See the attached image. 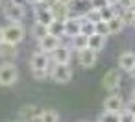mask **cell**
<instances>
[{
    "mask_svg": "<svg viewBox=\"0 0 135 122\" xmlns=\"http://www.w3.org/2000/svg\"><path fill=\"white\" fill-rule=\"evenodd\" d=\"M117 15L122 19L124 26H131L133 17H135V6H131V8H120V13L117 11Z\"/></svg>",
    "mask_w": 135,
    "mask_h": 122,
    "instance_id": "ac0fdd59",
    "label": "cell"
},
{
    "mask_svg": "<svg viewBox=\"0 0 135 122\" xmlns=\"http://www.w3.org/2000/svg\"><path fill=\"white\" fill-rule=\"evenodd\" d=\"M0 2H2V0H0Z\"/></svg>",
    "mask_w": 135,
    "mask_h": 122,
    "instance_id": "60d3db41",
    "label": "cell"
},
{
    "mask_svg": "<svg viewBox=\"0 0 135 122\" xmlns=\"http://www.w3.org/2000/svg\"><path fill=\"white\" fill-rule=\"evenodd\" d=\"M105 6H109L107 0H91V8H93V9H102V8H105Z\"/></svg>",
    "mask_w": 135,
    "mask_h": 122,
    "instance_id": "83f0119b",
    "label": "cell"
},
{
    "mask_svg": "<svg viewBox=\"0 0 135 122\" xmlns=\"http://www.w3.org/2000/svg\"><path fill=\"white\" fill-rule=\"evenodd\" d=\"M48 76H50L56 83H69V81L72 80V69H70V65H57V63H50Z\"/></svg>",
    "mask_w": 135,
    "mask_h": 122,
    "instance_id": "277c9868",
    "label": "cell"
},
{
    "mask_svg": "<svg viewBox=\"0 0 135 122\" xmlns=\"http://www.w3.org/2000/svg\"><path fill=\"white\" fill-rule=\"evenodd\" d=\"M37 43H39V50L45 52V54H50L57 45H61V43H59V37H54V35H50V33H46V35H45L43 39H39Z\"/></svg>",
    "mask_w": 135,
    "mask_h": 122,
    "instance_id": "4fadbf2b",
    "label": "cell"
},
{
    "mask_svg": "<svg viewBox=\"0 0 135 122\" xmlns=\"http://www.w3.org/2000/svg\"><path fill=\"white\" fill-rule=\"evenodd\" d=\"M120 81H122V76H120V70H118V69H109V70L104 74V78H102L104 89H107V91H111V92H115V91L120 87Z\"/></svg>",
    "mask_w": 135,
    "mask_h": 122,
    "instance_id": "8992f818",
    "label": "cell"
},
{
    "mask_svg": "<svg viewBox=\"0 0 135 122\" xmlns=\"http://www.w3.org/2000/svg\"><path fill=\"white\" fill-rule=\"evenodd\" d=\"M107 4H109V6H117V4H118V0H107Z\"/></svg>",
    "mask_w": 135,
    "mask_h": 122,
    "instance_id": "836d02e7",
    "label": "cell"
},
{
    "mask_svg": "<svg viewBox=\"0 0 135 122\" xmlns=\"http://www.w3.org/2000/svg\"><path fill=\"white\" fill-rule=\"evenodd\" d=\"M26 35V28L22 22H9V26L4 28V43L19 45Z\"/></svg>",
    "mask_w": 135,
    "mask_h": 122,
    "instance_id": "3957f363",
    "label": "cell"
},
{
    "mask_svg": "<svg viewBox=\"0 0 135 122\" xmlns=\"http://www.w3.org/2000/svg\"><path fill=\"white\" fill-rule=\"evenodd\" d=\"M50 11H52V15H54V19H57V21H65L69 15H70V9H69V6L67 4H63V2H57L50 8Z\"/></svg>",
    "mask_w": 135,
    "mask_h": 122,
    "instance_id": "2e32d148",
    "label": "cell"
},
{
    "mask_svg": "<svg viewBox=\"0 0 135 122\" xmlns=\"http://www.w3.org/2000/svg\"><path fill=\"white\" fill-rule=\"evenodd\" d=\"M78 54V63L81 69H91L96 65V59H98V52L91 50V48H81L76 52Z\"/></svg>",
    "mask_w": 135,
    "mask_h": 122,
    "instance_id": "52a82bcc",
    "label": "cell"
},
{
    "mask_svg": "<svg viewBox=\"0 0 135 122\" xmlns=\"http://www.w3.org/2000/svg\"><path fill=\"white\" fill-rule=\"evenodd\" d=\"M4 17L9 22H22L24 17H26V8L17 6V4H8L4 8Z\"/></svg>",
    "mask_w": 135,
    "mask_h": 122,
    "instance_id": "ba28073f",
    "label": "cell"
},
{
    "mask_svg": "<svg viewBox=\"0 0 135 122\" xmlns=\"http://www.w3.org/2000/svg\"><path fill=\"white\" fill-rule=\"evenodd\" d=\"M133 122H135V120H133Z\"/></svg>",
    "mask_w": 135,
    "mask_h": 122,
    "instance_id": "7bdbcfd3",
    "label": "cell"
},
{
    "mask_svg": "<svg viewBox=\"0 0 135 122\" xmlns=\"http://www.w3.org/2000/svg\"><path fill=\"white\" fill-rule=\"evenodd\" d=\"M118 6L120 8H131V6H135V2L133 0H118Z\"/></svg>",
    "mask_w": 135,
    "mask_h": 122,
    "instance_id": "f546056e",
    "label": "cell"
},
{
    "mask_svg": "<svg viewBox=\"0 0 135 122\" xmlns=\"http://www.w3.org/2000/svg\"><path fill=\"white\" fill-rule=\"evenodd\" d=\"M59 2H63V4H67V6H69V4L72 2V0H59Z\"/></svg>",
    "mask_w": 135,
    "mask_h": 122,
    "instance_id": "8d00e7d4",
    "label": "cell"
},
{
    "mask_svg": "<svg viewBox=\"0 0 135 122\" xmlns=\"http://www.w3.org/2000/svg\"><path fill=\"white\" fill-rule=\"evenodd\" d=\"M133 2H135V0H133Z\"/></svg>",
    "mask_w": 135,
    "mask_h": 122,
    "instance_id": "b9f144b4",
    "label": "cell"
},
{
    "mask_svg": "<svg viewBox=\"0 0 135 122\" xmlns=\"http://www.w3.org/2000/svg\"><path fill=\"white\" fill-rule=\"evenodd\" d=\"M46 30H48V33L50 35H54V37H63V21H57V19H54L48 26H46Z\"/></svg>",
    "mask_w": 135,
    "mask_h": 122,
    "instance_id": "d6986e66",
    "label": "cell"
},
{
    "mask_svg": "<svg viewBox=\"0 0 135 122\" xmlns=\"http://www.w3.org/2000/svg\"><path fill=\"white\" fill-rule=\"evenodd\" d=\"M107 28H109V35H117V33H120L126 26H124L122 19H120L118 15H115L113 19H109V21H107Z\"/></svg>",
    "mask_w": 135,
    "mask_h": 122,
    "instance_id": "e0dca14e",
    "label": "cell"
},
{
    "mask_svg": "<svg viewBox=\"0 0 135 122\" xmlns=\"http://www.w3.org/2000/svg\"><path fill=\"white\" fill-rule=\"evenodd\" d=\"M98 13H100V21H109V19H113L115 15H117V9H115V6H105V8H102V9H98Z\"/></svg>",
    "mask_w": 135,
    "mask_h": 122,
    "instance_id": "cb8c5ba5",
    "label": "cell"
},
{
    "mask_svg": "<svg viewBox=\"0 0 135 122\" xmlns=\"http://www.w3.org/2000/svg\"><path fill=\"white\" fill-rule=\"evenodd\" d=\"M124 109L129 111L131 115H135V100H129L128 104H124Z\"/></svg>",
    "mask_w": 135,
    "mask_h": 122,
    "instance_id": "f1b7e54d",
    "label": "cell"
},
{
    "mask_svg": "<svg viewBox=\"0 0 135 122\" xmlns=\"http://www.w3.org/2000/svg\"><path fill=\"white\" fill-rule=\"evenodd\" d=\"M105 43H107V37L104 35H98V33H93L87 37V48L94 50V52H100L105 48Z\"/></svg>",
    "mask_w": 135,
    "mask_h": 122,
    "instance_id": "9a60e30c",
    "label": "cell"
},
{
    "mask_svg": "<svg viewBox=\"0 0 135 122\" xmlns=\"http://www.w3.org/2000/svg\"><path fill=\"white\" fill-rule=\"evenodd\" d=\"M46 33H48L46 26H43V24H39V22H33V26H32V37H33L35 41L43 39Z\"/></svg>",
    "mask_w": 135,
    "mask_h": 122,
    "instance_id": "603a6c76",
    "label": "cell"
},
{
    "mask_svg": "<svg viewBox=\"0 0 135 122\" xmlns=\"http://www.w3.org/2000/svg\"><path fill=\"white\" fill-rule=\"evenodd\" d=\"M39 113H41V109H39L37 105H32V104L24 105V107L19 111V115H21L22 122H24V120H28V118H32V116H35V115H39Z\"/></svg>",
    "mask_w": 135,
    "mask_h": 122,
    "instance_id": "ffe728a7",
    "label": "cell"
},
{
    "mask_svg": "<svg viewBox=\"0 0 135 122\" xmlns=\"http://www.w3.org/2000/svg\"><path fill=\"white\" fill-rule=\"evenodd\" d=\"M120 113V111H118ZM118 113L115 111H104L98 118V122H118Z\"/></svg>",
    "mask_w": 135,
    "mask_h": 122,
    "instance_id": "484cf974",
    "label": "cell"
},
{
    "mask_svg": "<svg viewBox=\"0 0 135 122\" xmlns=\"http://www.w3.org/2000/svg\"><path fill=\"white\" fill-rule=\"evenodd\" d=\"M17 80H19V69L13 61L0 63V85L9 87V85L17 83Z\"/></svg>",
    "mask_w": 135,
    "mask_h": 122,
    "instance_id": "7a4b0ae2",
    "label": "cell"
},
{
    "mask_svg": "<svg viewBox=\"0 0 135 122\" xmlns=\"http://www.w3.org/2000/svg\"><path fill=\"white\" fill-rule=\"evenodd\" d=\"M94 33L104 35V37H109V28H107V22H105V21H98V22H94Z\"/></svg>",
    "mask_w": 135,
    "mask_h": 122,
    "instance_id": "d4e9b609",
    "label": "cell"
},
{
    "mask_svg": "<svg viewBox=\"0 0 135 122\" xmlns=\"http://www.w3.org/2000/svg\"><path fill=\"white\" fill-rule=\"evenodd\" d=\"M133 120H135V115H131L129 111L122 109V111L118 113V122H133Z\"/></svg>",
    "mask_w": 135,
    "mask_h": 122,
    "instance_id": "4316f807",
    "label": "cell"
},
{
    "mask_svg": "<svg viewBox=\"0 0 135 122\" xmlns=\"http://www.w3.org/2000/svg\"><path fill=\"white\" fill-rule=\"evenodd\" d=\"M0 43H4V28H0Z\"/></svg>",
    "mask_w": 135,
    "mask_h": 122,
    "instance_id": "d6a6232c",
    "label": "cell"
},
{
    "mask_svg": "<svg viewBox=\"0 0 135 122\" xmlns=\"http://www.w3.org/2000/svg\"><path fill=\"white\" fill-rule=\"evenodd\" d=\"M81 122H85V120H81Z\"/></svg>",
    "mask_w": 135,
    "mask_h": 122,
    "instance_id": "ab89813d",
    "label": "cell"
},
{
    "mask_svg": "<svg viewBox=\"0 0 135 122\" xmlns=\"http://www.w3.org/2000/svg\"><path fill=\"white\" fill-rule=\"evenodd\" d=\"M19 56V45L11 43H0V57L4 61H13Z\"/></svg>",
    "mask_w": 135,
    "mask_h": 122,
    "instance_id": "7c38bea8",
    "label": "cell"
},
{
    "mask_svg": "<svg viewBox=\"0 0 135 122\" xmlns=\"http://www.w3.org/2000/svg\"><path fill=\"white\" fill-rule=\"evenodd\" d=\"M41 0H28V4H32V6H35V4H39Z\"/></svg>",
    "mask_w": 135,
    "mask_h": 122,
    "instance_id": "d590c367",
    "label": "cell"
},
{
    "mask_svg": "<svg viewBox=\"0 0 135 122\" xmlns=\"http://www.w3.org/2000/svg\"><path fill=\"white\" fill-rule=\"evenodd\" d=\"M133 65H135V52L133 50H126V52H122L118 56V67H120V70L129 72Z\"/></svg>",
    "mask_w": 135,
    "mask_h": 122,
    "instance_id": "5bb4252c",
    "label": "cell"
},
{
    "mask_svg": "<svg viewBox=\"0 0 135 122\" xmlns=\"http://www.w3.org/2000/svg\"><path fill=\"white\" fill-rule=\"evenodd\" d=\"M122 109H124V100H122L120 94L111 92V94L104 100V111H115V113H118V111H122Z\"/></svg>",
    "mask_w": 135,
    "mask_h": 122,
    "instance_id": "30bf717a",
    "label": "cell"
},
{
    "mask_svg": "<svg viewBox=\"0 0 135 122\" xmlns=\"http://www.w3.org/2000/svg\"><path fill=\"white\" fill-rule=\"evenodd\" d=\"M131 100H135V89L131 91Z\"/></svg>",
    "mask_w": 135,
    "mask_h": 122,
    "instance_id": "74e56055",
    "label": "cell"
},
{
    "mask_svg": "<svg viewBox=\"0 0 135 122\" xmlns=\"http://www.w3.org/2000/svg\"><path fill=\"white\" fill-rule=\"evenodd\" d=\"M80 33V19L78 17H72L69 15L65 21H63V37H74Z\"/></svg>",
    "mask_w": 135,
    "mask_h": 122,
    "instance_id": "9c48e42d",
    "label": "cell"
},
{
    "mask_svg": "<svg viewBox=\"0 0 135 122\" xmlns=\"http://www.w3.org/2000/svg\"><path fill=\"white\" fill-rule=\"evenodd\" d=\"M24 122H41V116L35 115V116H32V118H28V120H24Z\"/></svg>",
    "mask_w": 135,
    "mask_h": 122,
    "instance_id": "1f68e13d",
    "label": "cell"
},
{
    "mask_svg": "<svg viewBox=\"0 0 135 122\" xmlns=\"http://www.w3.org/2000/svg\"><path fill=\"white\" fill-rule=\"evenodd\" d=\"M50 56L41 52V50H35L30 57V67H32V76L35 80H45L48 78V69H50Z\"/></svg>",
    "mask_w": 135,
    "mask_h": 122,
    "instance_id": "6da1fadb",
    "label": "cell"
},
{
    "mask_svg": "<svg viewBox=\"0 0 135 122\" xmlns=\"http://www.w3.org/2000/svg\"><path fill=\"white\" fill-rule=\"evenodd\" d=\"M48 56H50V61H52V63H57V65H70L72 48L67 46V45H57Z\"/></svg>",
    "mask_w": 135,
    "mask_h": 122,
    "instance_id": "5b68a950",
    "label": "cell"
},
{
    "mask_svg": "<svg viewBox=\"0 0 135 122\" xmlns=\"http://www.w3.org/2000/svg\"><path fill=\"white\" fill-rule=\"evenodd\" d=\"M70 48L72 50H81V48H87V35H83V33H78V35H74L72 37V41H70Z\"/></svg>",
    "mask_w": 135,
    "mask_h": 122,
    "instance_id": "7402d4cb",
    "label": "cell"
},
{
    "mask_svg": "<svg viewBox=\"0 0 135 122\" xmlns=\"http://www.w3.org/2000/svg\"><path fill=\"white\" fill-rule=\"evenodd\" d=\"M41 122H59V113L56 109H41Z\"/></svg>",
    "mask_w": 135,
    "mask_h": 122,
    "instance_id": "44dd1931",
    "label": "cell"
},
{
    "mask_svg": "<svg viewBox=\"0 0 135 122\" xmlns=\"http://www.w3.org/2000/svg\"><path fill=\"white\" fill-rule=\"evenodd\" d=\"M11 4H17V6L26 8V6H28V0H11Z\"/></svg>",
    "mask_w": 135,
    "mask_h": 122,
    "instance_id": "4dcf8cb0",
    "label": "cell"
},
{
    "mask_svg": "<svg viewBox=\"0 0 135 122\" xmlns=\"http://www.w3.org/2000/svg\"><path fill=\"white\" fill-rule=\"evenodd\" d=\"M129 76H131V78H135V65L131 67V70H129Z\"/></svg>",
    "mask_w": 135,
    "mask_h": 122,
    "instance_id": "e575fe53",
    "label": "cell"
},
{
    "mask_svg": "<svg viewBox=\"0 0 135 122\" xmlns=\"http://www.w3.org/2000/svg\"><path fill=\"white\" fill-rule=\"evenodd\" d=\"M54 21V15L48 8H41V6H35V11H33V22H39L43 26H48L50 22Z\"/></svg>",
    "mask_w": 135,
    "mask_h": 122,
    "instance_id": "8fae6325",
    "label": "cell"
},
{
    "mask_svg": "<svg viewBox=\"0 0 135 122\" xmlns=\"http://www.w3.org/2000/svg\"><path fill=\"white\" fill-rule=\"evenodd\" d=\"M131 26H133V28H135V17H133V22H131Z\"/></svg>",
    "mask_w": 135,
    "mask_h": 122,
    "instance_id": "f35d334b",
    "label": "cell"
}]
</instances>
